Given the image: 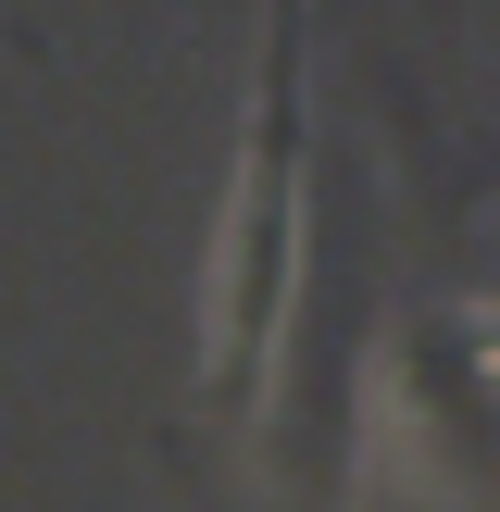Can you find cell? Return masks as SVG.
Listing matches in <instances>:
<instances>
[{"instance_id": "1", "label": "cell", "mask_w": 500, "mask_h": 512, "mask_svg": "<svg viewBox=\"0 0 500 512\" xmlns=\"http://www.w3.org/2000/svg\"><path fill=\"white\" fill-rule=\"evenodd\" d=\"M300 38H313V0H263V75H250L238 188H225V238H213V313H200V413H238L300 275Z\"/></svg>"}]
</instances>
